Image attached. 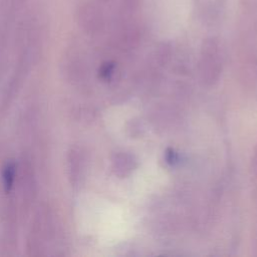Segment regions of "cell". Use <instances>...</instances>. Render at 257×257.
I'll return each instance as SVG.
<instances>
[{
	"label": "cell",
	"instance_id": "1",
	"mask_svg": "<svg viewBox=\"0 0 257 257\" xmlns=\"http://www.w3.org/2000/svg\"><path fill=\"white\" fill-rule=\"evenodd\" d=\"M15 179V166L13 163L6 164L3 170V186L8 192L11 190Z\"/></svg>",
	"mask_w": 257,
	"mask_h": 257
}]
</instances>
